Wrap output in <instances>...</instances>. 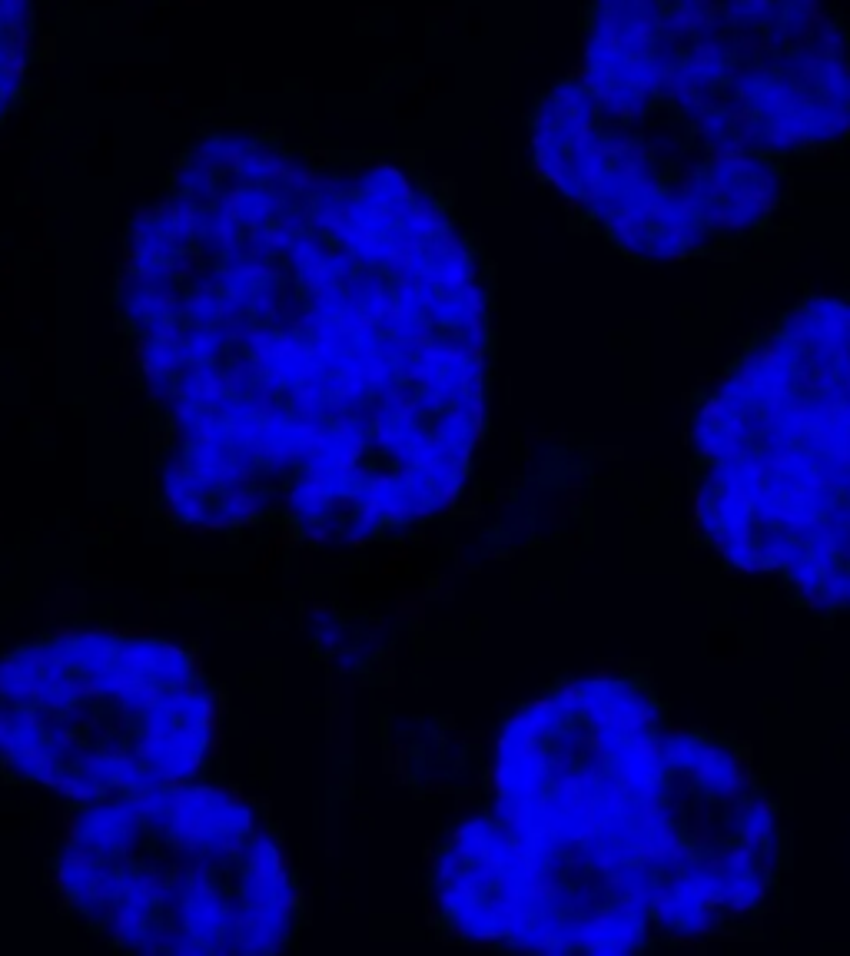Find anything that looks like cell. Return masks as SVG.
I'll return each mask as SVG.
<instances>
[{"label": "cell", "mask_w": 850, "mask_h": 956, "mask_svg": "<svg viewBox=\"0 0 850 956\" xmlns=\"http://www.w3.org/2000/svg\"><path fill=\"white\" fill-rule=\"evenodd\" d=\"M120 312L163 415L170 522L376 542L452 512L479 449L489 296L419 166L229 130L126 237Z\"/></svg>", "instance_id": "1"}, {"label": "cell", "mask_w": 850, "mask_h": 956, "mask_svg": "<svg viewBox=\"0 0 850 956\" xmlns=\"http://www.w3.org/2000/svg\"><path fill=\"white\" fill-rule=\"evenodd\" d=\"M665 718L638 674H594L515 710L492 807L445 837L432 900L449 933L538 953L695 940L665 777Z\"/></svg>", "instance_id": "2"}, {"label": "cell", "mask_w": 850, "mask_h": 956, "mask_svg": "<svg viewBox=\"0 0 850 956\" xmlns=\"http://www.w3.org/2000/svg\"><path fill=\"white\" fill-rule=\"evenodd\" d=\"M697 528L717 555L850 605V299L814 296L695 412Z\"/></svg>", "instance_id": "3"}, {"label": "cell", "mask_w": 850, "mask_h": 956, "mask_svg": "<svg viewBox=\"0 0 850 956\" xmlns=\"http://www.w3.org/2000/svg\"><path fill=\"white\" fill-rule=\"evenodd\" d=\"M53 886L93 936L136 953H273L299 924L276 831L239 791L200 777L80 803Z\"/></svg>", "instance_id": "4"}, {"label": "cell", "mask_w": 850, "mask_h": 956, "mask_svg": "<svg viewBox=\"0 0 850 956\" xmlns=\"http://www.w3.org/2000/svg\"><path fill=\"white\" fill-rule=\"evenodd\" d=\"M216 691L160 635L61 631L0 654V771L73 803L196 781Z\"/></svg>", "instance_id": "5"}, {"label": "cell", "mask_w": 850, "mask_h": 956, "mask_svg": "<svg viewBox=\"0 0 850 956\" xmlns=\"http://www.w3.org/2000/svg\"><path fill=\"white\" fill-rule=\"evenodd\" d=\"M717 47L748 150L788 160L850 140V33L827 0H721Z\"/></svg>", "instance_id": "6"}, {"label": "cell", "mask_w": 850, "mask_h": 956, "mask_svg": "<svg viewBox=\"0 0 850 956\" xmlns=\"http://www.w3.org/2000/svg\"><path fill=\"white\" fill-rule=\"evenodd\" d=\"M721 0H588L582 80L604 107L675 126L707 150H748L721 100Z\"/></svg>", "instance_id": "7"}, {"label": "cell", "mask_w": 850, "mask_h": 956, "mask_svg": "<svg viewBox=\"0 0 850 956\" xmlns=\"http://www.w3.org/2000/svg\"><path fill=\"white\" fill-rule=\"evenodd\" d=\"M31 0H0V116L17 100L27 67Z\"/></svg>", "instance_id": "8"}]
</instances>
